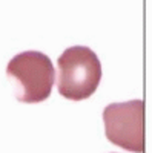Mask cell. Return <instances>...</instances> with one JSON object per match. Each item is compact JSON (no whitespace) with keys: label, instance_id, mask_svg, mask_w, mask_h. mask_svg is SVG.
I'll return each mask as SVG.
<instances>
[{"label":"cell","instance_id":"cell-1","mask_svg":"<svg viewBox=\"0 0 152 153\" xmlns=\"http://www.w3.org/2000/svg\"><path fill=\"white\" fill-rule=\"evenodd\" d=\"M58 92L72 101L89 98L100 84L101 65L97 54L86 46H72L58 60Z\"/></svg>","mask_w":152,"mask_h":153},{"label":"cell","instance_id":"cell-3","mask_svg":"<svg viewBox=\"0 0 152 153\" xmlns=\"http://www.w3.org/2000/svg\"><path fill=\"white\" fill-rule=\"evenodd\" d=\"M106 138L124 150L142 153L145 149V104L142 100L112 103L103 110Z\"/></svg>","mask_w":152,"mask_h":153},{"label":"cell","instance_id":"cell-2","mask_svg":"<svg viewBox=\"0 0 152 153\" xmlns=\"http://www.w3.org/2000/svg\"><path fill=\"white\" fill-rule=\"evenodd\" d=\"M6 72L14 84L16 98L22 103H42L51 95L55 80L54 65L39 51L17 54L8 63Z\"/></svg>","mask_w":152,"mask_h":153}]
</instances>
